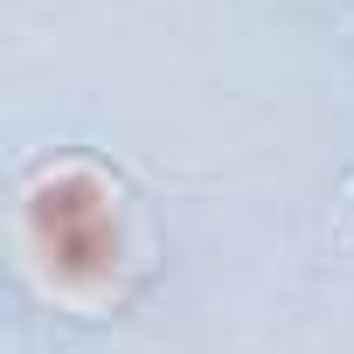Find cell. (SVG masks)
Wrapping results in <instances>:
<instances>
[{
    "instance_id": "obj_1",
    "label": "cell",
    "mask_w": 354,
    "mask_h": 354,
    "mask_svg": "<svg viewBox=\"0 0 354 354\" xmlns=\"http://www.w3.org/2000/svg\"><path fill=\"white\" fill-rule=\"evenodd\" d=\"M21 250L49 299L111 313L146 278V236L125 174L84 146L42 153L21 174Z\"/></svg>"
}]
</instances>
